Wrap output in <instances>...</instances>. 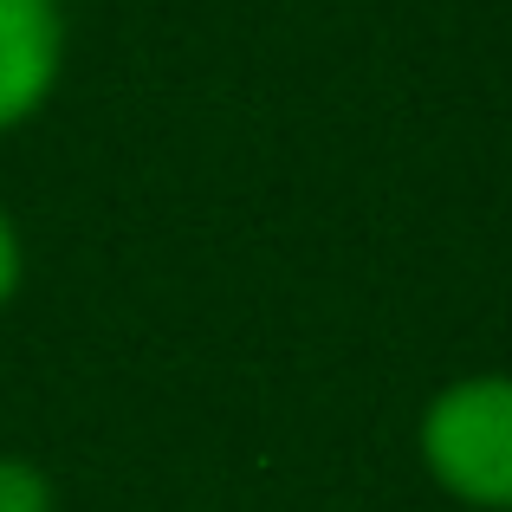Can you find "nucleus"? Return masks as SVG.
Returning <instances> with one entry per match:
<instances>
[{
  "label": "nucleus",
  "instance_id": "f257e3e1",
  "mask_svg": "<svg viewBox=\"0 0 512 512\" xmlns=\"http://www.w3.org/2000/svg\"><path fill=\"white\" fill-rule=\"evenodd\" d=\"M428 467L474 506H512V376L454 383L422 422Z\"/></svg>",
  "mask_w": 512,
  "mask_h": 512
},
{
  "label": "nucleus",
  "instance_id": "f03ea898",
  "mask_svg": "<svg viewBox=\"0 0 512 512\" xmlns=\"http://www.w3.org/2000/svg\"><path fill=\"white\" fill-rule=\"evenodd\" d=\"M59 13L52 0H0V124H20L52 85Z\"/></svg>",
  "mask_w": 512,
  "mask_h": 512
},
{
  "label": "nucleus",
  "instance_id": "7ed1b4c3",
  "mask_svg": "<svg viewBox=\"0 0 512 512\" xmlns=\"http://www.w3.org/2000/svg\"><path fill=\"white\" fill-rule=\"evenodd\" d=\"M0 512H52L46 480L26 461H0Z\"/></svg>",
  "mask_w": 512,
  "mask_h": 512
},
{
  "label": "nucleus",
  "instance_id": "20e7f679",
  "mask_svg": "<svg viewBox=\"0 0 512 512\" xmlns=\"http://www.w3.org/2000/svg\"><path fill=\"white\" fill-rule=\"evenodd\" d=\"M13 279H20V247H13V227L0 221V299L13 292Z\"/></svg>",
  "mask_w": 512,
  "mask_h": 512
}]
</instances>
